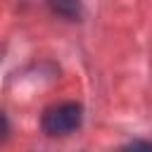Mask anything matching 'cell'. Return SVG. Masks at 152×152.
Here are the masks:
<instances>
[{"label":"cell","mask_w":152,"mask_h":152,"mask_svg":"<svg viewBox=\"0 0 152 152\" xmlns=\"http://www.w3.org/2000/svg\"><path fill=\"white\" fill-rule=\"evenodd\" d=\"M128 147H131V150H138V147H145V150H152V142H131Z\"/></svg>","instance_id":"obj_3"},{"label":"cell","mask_w":152,"mask_h":152,"mask_svg":"<svg viewBox=\"0 0 152 152\" xmlns=\"http://www.w3.org/2000/svg\"><path fill=\"white\" fill-rule=\"evenodd\" d=\"M83 121V107L78 102H62L50 109H45L40 126L48 135H66L76 131Z\"/></svg>","instance_id":"obj_1"},{"label":"cell","mask_w":152,"mask_h":152,"mask_svg":"<svg viewBox=\"0 0 152 152\" xmlns=\"http://www.w3.org/2000/svg\"><path fill=\"white\" fill-rule=\"evenodd\" d=\"M48 5H50V10L55 14H59L64 19L76 21L81 17V2L78 0H48Z\"/></svg>","instance_id":"obj_2"}]
</instances>
